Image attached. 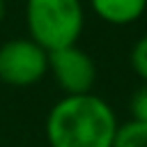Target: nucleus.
<instances>
[{
  "label": "nucleus",
  "mask_w": 147,
  "mask_h": 147,
  "mask_svg": "<svg viewBox=\"0 0 147 147\" xmlns=\"http://www.w3.org/2000/svg\"><path fill=\"white\" fill-rule=\"evenodd\" d=\"M117 126L113 106L94 92L62 96L44 124L48 147H113Z\"/></svg>",
  "instance_id": "nucleus-1"
},
{
  "label": "nucleus",
  "mask_w": 147,
  "mask_h": 147,
  "mask_svg": "<svg viewBox=\"0 0 147 147\" xmlns=\"http://www.w3.org/2000/svg\"><path fill=\"white\" fill-rule=\"evenodd\" d=\"M25 25L46 53L74 46L85 28L83 0H25Z\"/></svg>",
  "instance_id": "nucleus-2"
},
{
  "label": "nucleus",
  "mask_w": 147,
  "mask_h": 147,
  "mask_svg": "<svg viewBox=\"0 0 147 147\" xmlns=\"http://www.w3.org/2000/svg\"><path fill=\"white\" fill-rule=\"evenodd\" d=\"M48 74V53L30 37H14L0 44V83L32 87Z\"/></svg>",
  "instance_id": "nucleus-3"
},
{
  "label": "nucleus",
  "mask_w": 147,
  "mask_h": 147,
  "mask_svg": "<svg viewBox=\"0 0 147 147\" xmlns=\"http://www.w3.org/2000/svg\"><path fill=\"white\" fill-rule=\"evenodd\" d=\"M48 74L64 96L90 94L96 83V62L78 44L48 53Z\"/></svg>",
  "instance_id": "nucleus-4"
},
{
  "label": "nucleus",
  "mask_w": 147,
  "mask_h": 147,
  "mask_svg": "<svg viewBox=\"0 0 147 147\" xmlns=\"http://www.w3.org/2000/svg\"><path fill=\"white\" fill-rule=\"evenodd\" d=\"M87 5L108 25H131L147 11V0H87Z\"/></svg>",
  "instance_id": "nucleus-5"
},
{
  "label": "nucleus",
  "mask_w": 147,
  "mask_h": 147,
  "mask_svg": "<svg viewBox=\"0 0 147 147\" xmlns=\"http://www.w3.org/2000/svg\"><path fill=\"white\" fill-rule=\"evenodd\" d=\"M113 147H147V124L138 119H126L117 126Z\"/></svg>",
  "instance_id": "nucleus-6"
},
{
  "label": "nucleus",
  "mask_w": 147,
  "mask_h": 147,
  "mask_svg": "<svg viewBox=\"0 0 147 147\" xmlns=\"http://www.w3.org/2000/svg\"><path fill=\"white\" fill-rule=\"evenodd\" d=\"M129 64H131L133 74H136L142 83H147V34H142L140 39H136V44L131 46Z\"/></svg>",
  "instance_id": "nucleus-7"
},
{
  "label": "nucleus",
  "mask_w": 147,
  "mask_h": 147,
  "mask_svg": "<svg viewBox=\"0 0 147 147\" xmlns=\"http://www.w3.org/2000/svg\"><path fill=\"white\" fill-rule=\"evenodd\" d=\"M129 113H131V119L147 124V83H142L140 87L133 90V94L129 99Z\"/></svg>",
  "instance_id": "nucleus-8"
},
{
  "label": "nucleus",
  "mask_w": 147,
  "mask_h": 147,
  "mask_svg": "<svg viewBox=\"0 0 147 147\" xmlns=\"http://www.w3.org/2000/svg\"><path fill=\"white\" fill-rule=\"evenodd\" d=\"M5 14H7V0H0V23L5 21Z\"/></svg>",
  "instance_id": "nucleus-9"
}]
</instances>
